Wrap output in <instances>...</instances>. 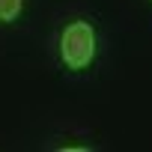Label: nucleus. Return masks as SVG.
Instances as JSON below:
<instances>
[{
  "label": "nucleus",
  "mask_w": 152,
  "mask_h": 152,
  "mask_svg": "<svg viewBox=\"0 0 152 152\" xmlns=\"http://www.w3.org/2000/svg\"><path fill=\"white\" fill-rule=\"evenodd\" d=\"M99 36L90 21H72L60 33V60L69 72H87L96 60Z\"/></svg>",
  "instance_id": "nucleus-1"
},
{
  "label": "nucleus",
  "mask_w": 152,
  "mask_h": 152,
  "mask_svg": "<svg viewBox=\"0 0 152 152\" xmlns=\"http://www.w3.org/2000/svg\"><path fill=\"white\" fill-rule=\"evenodd\" d=\"M24 12V0H0V24H12Z\"/></svg>",
  "instance_id": "nucleus-2"
}]
</instances>
